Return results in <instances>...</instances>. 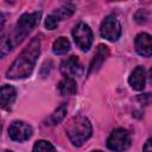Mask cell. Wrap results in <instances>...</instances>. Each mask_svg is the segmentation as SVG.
Here are the masks:
<instances>
[{
    "mask_svg": "<svg viewBox=\"0 0 152 152\" xmlns=\"http://www.w3.org/2000/svg\"><path fill=\"white\" fill-rule=\"evenodd\" d=\"M135 51L142 57H152V36L141 32L135 37L134 40Z\"/></svg>",
    "mask_w": 152,
    "mask_h": 152,
    "instance_id": "cell-9",
    "label": "cell"
},
{
    "mask_svg": "<svg viewBox=\"0 0 152 152\" xmlns=\"http://www.w3.org/2000/svg\"><path fill=\"white\" fill-rule=\"evenodd\" d=\"M40 15H42L40 12L24 13L20 15L12 33L8 37L1 38V45H0L1 57H5L7 53H10L12 49H14L18 44H20L33 31V28L39 24Z\"/></svg>",
    "mask_w": 152,
    "mask_h": 152,
    "instance_id": "cell-2",
    "label": "cell"
},
{
    "mask_svg": "<svg viewBox=\"0 0 152 152\" xmlns=\"http://www.w3.org/2000/svg\"><path fill=\"white\" fill-rule=\"evenodd\" d=\"M91 133L93 128L90 121L82 115L72 118L66 126V135L70 142L76 147L82 146L91 137Z\"/></svg>",
    "mask_w": 152,
    "mask_h": 152,
    "instance_id": "cell-3",
    "label": "cell"
},
{
    "mask_svg": "<svg viewBox=\"0 0 152 152\" xmlns=\"http://www.w3.org/2000/svg\"><path fill=\"white\" fill-rule=\"evenodd\" d=\"M150 81H151V84H152V69L150 70Z\"/></svg>",
    "mask_w": 152,
    "mask_h": 152,
    "instance_id": "cell-21",
    "label": "cell"
},
{
    "mask_svg": "<svg viewBox=\"0 0 152 152\" xmlns=\"http://www.w3.org/2000/svg\"><path fill=\"white\" fill-rule=\"evenodd\" d=\"M70 50V42L65 37L57 38L52 44V51L55 55H65Z\"/></svg>",
    "mask_w": 152,
    "mask_h": 152,
    "instance_id": "cell-14",
    "label": "cell"
},
{
    "mask_svg": "<svg viewBox=\"0 0 152 152\" xmlns=\"http://www.w3.org/2000/svg\"><path fill=\"white\" fill-rule=\"evenodd\" d=\"M57 89L62 95H74L77 91V84L75 78L71 77H63L58 84H57Z\"/></svg>",
    "mask_w": 152,
    "mask_h": 152,
    "instance_id": "cell-13",
    "label": "cell"
},
{
    "mask_svg": "<svg viewBox=\"0 0 152 152\" xmlns=\"http://www.w3.org/2000/svg\"><path fill=\"white\" fill-rule=\"evenodd\" d=\"M142 152H152V138H150L145 145H144V148H142Z\"/></svg>",
    "mask_w": 152,
    "mask_h": 152,
    "instance_id": "cell-20",
    "label": "cell"
},
{
    "mask_svg": "<svg viewBox=\"0 0 152 152\" xmlns=\"http://www.w3.org/2000/svg\"><path fill=\"white\" fill-rule=\"evenodd\" d=\"M91 152H102V151H99V150H96V151H91Z\"/></svg>",
    "mask_w": 152,
    "mask_h": 152,
    "instance_id": "cell-22",
    "label": "cell"
},
{
    "mask_svg": "<svg viewBox=\"0 0 152 152\" xmlns=\"http://www.w3.org/2000/svg\"><path fill=\"white\" fill-rule=\"evenodd\" d=\"M17 97V90L14 87L4 84L1 87V107L6 110H10L15 101Z\"/></svg>",
    "mask_w": 152,
    "mask_h": 152,
    "instance_id": "cell-12",
    "label": "cell"
},
{
    "mask_svg": "<svg viewBox=\"0 0 152 152\" xmlns=\"http://www.w3.org/2000/svg\"><path fill=\"white\" fill-rule=\"evenodd\" d=\"M131 146L129 133L124 128L114 129L107 139V147L114 152H124Z\"/></svg>",
    "mask_w": 152,
    "mask_h": 152,
    "instance_id": "cell-4",
    "label": "cell"
},
{
    "mask_svg": "<svg viewBox=\"0 0 152 152\" xmlns=\"http://www.w3.org/2000/svg\"><path fill=\"white\" fill-rule=\"evenodd\" d=\"M108 55H109L108 46H107V45H103V44H100V45L97 46L96 51H95L94 58L91 59V62H90V64H89L88 75H90V74L97 71V70L102 66V64H103V62L106 61V58L108 57Z\"/></svg>",
    "mask_w": 152,
    "mask_h": 152,
    "instance_id": "cell-10",
    "label": "cell"
},
{
    "mask_svg": "<svg viewBox=\"0 0 152 152\" xmlns=\"http://www.w3.org/2000/svg\"><path fill=\"white\" fill-rule=\"evenodd\" d=\"M61 72L64 77H80L83 74V68L80 59L76 56H70L61 63Z\"/></svg>",
    "mask_w": 152,
    "mask_h": 152,
    "instance_id": "cell-8",
    "label": "cell"
},
{
    "mask_svg": "<svg viewBox=\"0 0 152 152\" xmlns=\"http://www.w3.org/2000/svg\"><path fill=\"white\" fill-rule=\"evenodd\" d=\"M58 21L59 20L52 13L49 14L46 17V19H45V27H46V30H55L57 27V25H58Z\"/></svg>",
    "mask_w": 152,
    "mask_h": 152,
    "instance_id": "cell-18",
    "label": "cell"
},
{
    "mask_svg": "<svg viewBox=\"0 0 152 152\" xmlns=\"http://www.w3.org/2000/svg\"><path fill=\"white\" fill-rule=\"evenodd\" d=\"M145 82H146V80H145V69L139 65L131 72V76L128 78V83L132 87V89L140 91L145 88Z\"/></svg>",
    "mask_w": 152,
    "mask_h": 152,
    "instance_id": "cell-11",
    "label": "cell"
},
{
    "mask_svg": "<svg viewBox=\"0 0 152 152\" xmlns=\"http://www.w3.org/2000/svg\"><path fill=\"white\" fill-rule=\"evenodd\" d=\"M72 37L76 45L82 51H88L93 44V32L86 23H78L72 30Z\"/></svg>",
    "mask_w": 152,
    "mask_h": 152,
    "instance_id": "cell-6",
    "label": "cell"
},
{
    "mask_svg": "<svg viewBox=\"0 0 152 152\" xmlns=\"http://www.w3.org/2000/svg\"><path fill=\"white\" fill-rule=\"evenodd\" d=\"M32 152H56V148H55L53 145L50 144L49 141L38 140V141L34 144Z\"/></svg>",
    "mask_w": 152,
    "mask_h": 152,
    "instance_id": "cell-17",
    "label": "cell"
},
{
    "mask_svg": "<svg viewBox=\"0 0 152 152\" xmlns=\"http://www.w3.org/2000/svg\"><path fill=\"white\" fill-rule=\"evenodd\" d=\"M40 55V39L34 37L26 45V48L18 55L6 72V77L10 80H23L28 77L37 63Z\"/></svg>",
    "mask_w": 152,
    "mask_h": 152,
    "instance_id": "cell-1",
    "label": "cell"
},
{
    "mask_svg": "<svg viewBox=\"0 0 152 152\" xmlns=\"http://www.w3.org/2000/svg\"><path fill=\"white\" fill-rule=\"evenodd\" d=\"M100 33H101L102 38H104L109 42H115L120 38L121 25L114 14H109L103 19L101 27H100Z\"/></svg>",
    "mask_w": 152,
    "mask_h": 152,
    "instance_id": "cell-5",
    "label": "cell"
},
{
    "mask_svg": "<svg viewBox=\"0 0 152 152\" xmlns=\"http://www.w3.org/2000/svg\"><path fill=\"white\" fill-rule=\"evenodd\" d=\"M10 152H11V151H10Z\"/></svg>",
    "mask_w": 152,
    "mask_h": 152,
    "instance_id": "cell-23",
    "label": "cell"
},
{
    "mask_svg": "<svg viewBox=\"0 0 152 152\" xmlns=\"http://www.w3.org/2000/svg\"><path fill=\"white\" fill-rule=\"evenodd\" d=\"M147 99H148V100H152V94H144V95H139V96H138V100H139L140 102H142L144 104L150 103V102L147 101Z\"/></svg>",
    "mask_w": 152,
    "mask_h": 152,
    "instance_id": "cell-19",
    "label": "cell"
},
{
    "mask_svg": "<svg viewBox=\"0 0 152 152\" xmlns=\"http://www.w3.org/2000/svg\"><path fill=\"white\" fill-rule=\"evenodd\" d=\"M75 10H76V8H75V6H74L72 4H65V5H63L62 7L57 8L52 14H53L58 20H64V19L71 17V15L74 14Z\"/></svg>",
    "mask_w": 152,
    "mask_h": 152,
    "instance_id": "cell-15",
    "label": "cell"
},
{
    "mask_svg": "<svg viewBox=\"0 0 152 152\" xmlns=\"http://www.w3.org/2000/svg\"><path fill=\"white\" fill-rule=\"evenodd\" d=\"M8 135L14 141H26L32 135V127L24 121H13L8 127Z\"/></svg>",
    "mask_w": 152,
    "mask_h": 152,
    "instance_id": "cell-7",
    "label": "cell"
},
{
    "mask_svg": "<svg viewBox=\"0 0 152 152\" xmlns=\"http://www.w3.org/2000/svg\"><path fill=\"white\" fill-rule=\"evenodd\" d=\"M65 114H66V106L65 104H61L52 114H51V124L52 125H58L63 121V119L65 118Z\"/></svg>",
    "mask_w": 152,
    "mask_h": 152,
    "instance_id": "cell-16",
    "label": "cell"
}]
</instances>
